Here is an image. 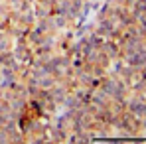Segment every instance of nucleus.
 <instances>
[{"mask_svg": "<svg viewBox=\"0 0 146 144\" xmlns=\"http://www.w3.org/2000/svg\"><path fill=\"white\" fill-rule=\"evenodd\" d=\"M63 95H65V91H63L61 87L53 89V91L49 93V97H51V103H53V105H55V103H61V101H63Z\"/></svg>", "mask_w": 146, "mask_h": 144, "instance_id": "f257e3e1", "label": "nucleus"}]
</instances>
